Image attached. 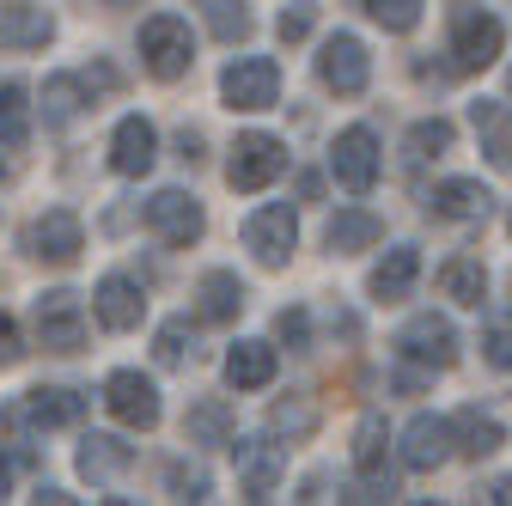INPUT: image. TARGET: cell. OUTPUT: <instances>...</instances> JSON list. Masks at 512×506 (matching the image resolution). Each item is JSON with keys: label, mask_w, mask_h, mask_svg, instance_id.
<instances>
[{"label": "cell", "mask_w": 512, "mask_h": 506, "mask_svg": "<svg viewBox=\"0 0 512 506\" xmlns=\"http://www.w3.org/2000/svg\"><path fill=\"white\" fill-rule=\"evenodd\" d=\"M500 49H506V25L494 13H482L476 0H452V61H458V68L464 74L494 68Z\"/></svg>", "instance_id": "cell-1"}, {"label": "cell", "mask_w": 512, "mask_h": 506, "mask_svg": "<svg viewBox=\"0 0 512 506\" xmlns=\"http://www.w3.org/2000/svg\"><path fill=\"white\" fill-rule=\"evenodd\" d=\"M189 61H196V37H189V25L177 13H153L141 25V68L153 80H183Z\"/></svg>", "instance_id": "cell-2"}, {"label": "cell", "mask_w": 512, "mask_h": 506, "mask_svg": "<svg viewBox=\"0 0 512 506\" xmlns=\"http://www.w3.org/2000/svg\"><path fill=\"white\" fill-rule=\"evenodd\" d=\"M281 171H287V147H281L275 135L250 129V135H238V141H232V159H226V183H232V189L256 196V189H269Z\"/></svg>", "instance_id": "cell-3"}, {"label": "cell", "mask_w": 512, "mask_h": 506, "mask_svg": "<svg viewBox=\"0 0 512 506\" xmlns=\"http://www.w3.org/2000/svg\"><path fill=\"white\" fill-rule=\"evenodd\" d=\"M31 324H37V342H43L49 354L86 348V305H80V293H68V287L43 293V299L31 305Z\"/></svg>", "instance_id": "cell-4"}, {"label": "cell", "mask_w": 512, "mask_h": 506, "mask_svg": "<svg viewBox=\"0 0 512 506\" xmlns=\"http://www.w3.org/2000/svg\"><path fill=\"white\" fill-rule=\"evenodd\" d=\"M232 464H238V488L244 500H269L287 476V452L275 446V439H256V433H232Z\"/></svg>", "instance_id": "cell-5"}, {"label": "cell", "mask_w": 512, "mask_h": 506, "mask_svg": "<svg viewBox=\"0 0 512 506\" xmlns=\"http://www.w3.org/2000/svg\"><path fill=\"white\" fill-rule=\"evenodd\" d=\"M220 98L232 110H269L281 98V68H275L269 55H238L232 68L220 74Z\"/></svg>", "instance_id": "cell-6"}, {"label": "cell", "mask_w": 512, "mask_h": 506, "mask_svg": "<svg viewBox=\"0 0 512 506\" xmlns=\"http://www.w3.org/2000/svg\"><path fill=\"white\" fill-rule=\"evenodd\" d=\"M80 415H86V397L68 391V385H37L19 403H7V427L13 433H25V427H74Z\"/></svg>", "instance_id": "cell-7"}, {"label": "cell", "mask_w": 512, "mask_h": 506, "mask_svg": "<svg viewBox=\"0 0 512 506\" xmlns=\"http://www.w3.org/2000/svg\"><path fill=\"white\" fill-rule=\"evenodd\" d=\"M104 409L122 421V427H135V433H147V427H159V385H153V378H141V372H110L104 378Z\"/></svg>", "instance_id": "cell-8"}, {"label": "cell", "mask_w": 512, "mask_h": 506, "mask_svg": "<svg viewBox=\"0 0 512 506\" xmlns=\"http://www.w3.org/2000/svg\"><path fill=\"white\" fill-rule=\"evenodd\" d=\"M397 354L415 360V366L445 372V366H458V330L445 324L439 311H421V318H409V324L397 330Z\"/></svg>", "instance_id": "cell-9"}, {"label": "cell", "mask_w": 512, "mask_h": 506, "mask_svg": "<svg viewBox=\"0 0 512 506\" xmlns=\"http://www.w3.org/2000/svg\"><path fill=\"white\" fill-rule=\"evenodd\" d=\"M244 244L256 250V263L263 269H281L293 257V244H299V214L287 202H269V208H256L244 220Z\"/></svg>", "instance_id": "cell-10"}, {"label": "cell", "mask_w": 512, "mask_h": 506, "mask_svg": "<svg viewBox=\"0 0 512 506\" xmlns=\"http://www.w3.org/2000/svg\"><path fill=\"white\" fill-rule=\"evenodd\" d=\"M317 80H324L330 92H342V98L366 92V80H372V55H366V43L348 37V31L324 37V49H317Z\"/></svg>", "instance_id": "cell-11"}, {"label": "cell", "mask_w": 512, "mask_h": 506, "mask_svg": "<svg viewBox=\"0 0 512 506\" xmlns=\"http://www.w3.org/2000/svg\"><path fill=\"white\" fill-rule=\"evenodd\" d=\"M147 226L159 232V244H171V250H189V244L202 238L208 214H202V202L189 196V189H159V196L147 202Z\"/></svg>", "instance_id": "cell-12"}, {"label": "cell", "mask_w": 512, "mask_h": 506, "mask_svg": "<svg viewBox=\"0 0 512 506\" xmlns=\"http://www.w3.org/2000/svg\"><path fill=\"white\" fill-rule=\"evenodd\" d=\"M330 171H336V183L348 189V196H366V189L378 183V135L372 129H342L336 135V147H330Z\"/></svg>", "instance_id": "cell-13"}, {"label": "cell", "mask_w": 512, "mask_h": 506, "mask_svg": "<svg viewBox=\"0 0 512 506\" xmlns=\"http://www.w3.org/2000/svg\"><path fill=\"white\" fill-rule=\"evenodd\" d=\"M354 476L360 488H372V500L391 494V433H384V415H360L354 427Z\"/></svg>", "instance_id": "cell-14"}, {"label": "cell", "mask_w": 512, "mask_h": 506, "mask_svg": "<svg viewBox=\"0 0 512 506\" xmlns=\"http://www.w3.org/2000/svg\"><path fill=\"white\" fill-rule=\"evenodd\" d=\"M92 311H98V324L104 330H141V318H147V293H141V281H128V275H104L98 281V293H92Z\"/></svg>", "instance_id": "cell-15"}, {"label": "cell", "mask_w": 512, "mask_h": 506, "mask_svg": "<svg viewBox=\"0 0 512 506\" xmlns=\"http://www.w3.org/2000/svg\"><path fill=\"white\" fill-rule=\"evenodd\" d=\"M80 250H86V226L74 208H49L31 226V257H43V263H74Z\"/></svg>", "instance_id": "cell-16"}, {"label": "cell", "mask_w": 512, "mask_h": 506, "mask_svg": "<svg viewBox=\"0 0 512 506\" xmlns=\"http://www.w3.org/2000/svg\"><path fill=\"white\" fill-rule=\"evenodd\" d=\"M153 159H159V129H153L147 116H122L116 135H110V165L122 177H147Z\"/></svg>", "instance_id": "cell-17"}, {"label": "cell", "mask_w": 512, "mask_h": 506, "mask_svg": "<svg viewBox=\"0 0 512 506\" xmlns=\"http://www.w3.org/2000/svg\"><path fill=\"white\" fill-rule=\"evenodd\" d=\"M452 446H458V439H452V421H445V415H415L403 427V464L421 470V476L452 458Z\"/></svg>", "instance_id": "cell-18"}, {"label": "cell", "mask_w": 512, "mask_h": 506, "mask_svg": "<svg viewBox=\"0 0 512 506\" xmlns=\"http://www.w3.org/2000/svg\"><path fill=\"white\" fill-rule=\"evenodd\" d=\"M415 281H421V250L415 244H397V250H384V263L366 275V293L378 305H397V299H409Z\"/></svg>", "instance_id": "cell-19"}, {"label": "cell", "mask_w": 512, "mask_h": 506, "mask_svg": "<svg viewBox=\"0 0 512 506\" xmlns=\"http://www.w3.org/2000/svg\"><path fill=\"white\" fill-rule=\"evenodd\" d=\"M470 122H476V141H482L488 165L512 171V104H500V98H482V104H470Z\"/></svg>", "instance_id": "cell-20"}, {"label": "cell", "mask_w": 512, "mask_h": 506, "mask_svg": "<svg viewBox=\"0 0 512 506\" xmlns=\"http://www.w3.org/2000/svg\"><path fill=\"white\" fill-rule=\"evenodd\" d=\"M275 348L269 342H232V354H226V385L232 391H263V385H275Z\"/></svg>", "instance_id": "cell-21"}, {"label": "cell", "mask_w": 512, "mask_h": 506, "mask_svg": "<svg viewBox=\"0 0 512 506\" xmlns=\"http://www.w3.org/2000/svg\"><path fill=\"white\" fill-rule=\"evenodd\" d=\"M128 464H135V446H122L116 433H86L80 439V476L116 482V476H128Z\"/></svg>", "instance_id": "cell-22"}, {"label": "cell", "mask_w": 512, "mask_h": 506, "mask_svg": "<svg viewBox=\"0 0 512 506\" xmlns=\"http://www.w3.org/2000/svg\"><path fill=\"white\" fill-rule=\"evenodd\" d=\"M452 439H458L464 458H494V452L506 446V427H500L494 415H482V409H458V415H452Z\"/></svg>", "instance_id": "cell-23"}, {"label": "cell", "mask_w": 512, "mask_h": 506, "mask_svg": "<svg viewBox=\"0 0 512 506\" xmlns=\"http://www.w3.org/2000/svg\"><path fill=\"white\" fill-rule=\"evenodd\" d=\"M196 311H202V324H232L238 311H244V287H238V275H226V269H208L202 275V287H196Z\"/></svg>", "instance_id": "cell-24"}, {"label": "cell", "mask_w": 512, "mask_h": 506, "mask_svg": "<svg viewBox=\"0 0 512 506\" xmlns=\"http://www.w3.org/2000/svg\"><path fill=\"white\" fill-rule=\"evenodd\" d=\"M427 202H433V214H445V220H482V214L494 208V196H488L482 183H470V177H452V183H439Z\"/></svg>", "instance_id": "cell-25"}, {"label": "cell", "mask_w": 512, "mask_h": 506, "mask_svg": "<svg viewBox=\"0 0 512 506\" xmlns=\"http://www.w3.org/2000/svg\"><path fill=\"white\" fill-rule=\"evenodd\" d=\"M232 403L226 397H202L196 409H189L183 433H189V446H232Z\"/></svg>", "instance_id": "cell-26"}, {"label": "cell", "mask_w": 512, "mask_h": 506, "mask_svg": "<svg viewBox=\"0 0 512 506\" xmlns=\"http://www.w3.org/2000/svg\"><path fill=\"white\" fill-rule=\"evenodd\" d=\"M49 37H55V19L43 7H25V0H19V7L0 13V43H7V49H43Z\"/></svg>", "instance_id": "cell-27"}, {"label": "cell", "mask_w": 512, "mask_h": 506, "mask_svg": "<svg viewBox=\"0 0 512 506\" xmlns=\"http://www.w3.org/2000/svg\"><path fill=\"white\" fill-rule=\"evenodd\" d=\"M439 293L458 299V305H482L488 299V269L476 257H452V263L439 269Z\"/></svg>", "instance_id": "cell-28"}, {"label": "cell", "mask_w": 512, "mask_h": 506, "mask_svg": "<svg viewBox=\"0 0 512 506\" xmlns=\"http://www.w3.org/2000/svg\"><path fill=\"white\" fill-rule=\"evenodd\" d=\"M384 238V220L378 214H366V208H342L336 220H330V250H366V244H378Z\"/></svg>", "instance_id": "cell-29"}, {"label": "cell", "mask_w": 512, "mask_h": 506, "mask_svg": "<svg viewBox=\"0 0 512 506\" xmlns=\"http://www.w3.org/2000/svg\"><path fill=\"white\" fill-rule=\"evenodd\" d=\"M86 110V80H74V74H55L49 86H43V122H74Z\"/></svg>", "instance_id": "cell-30"}, {"label": "cell", "mask_w": 512, "mask_h": 506, "mask_svg": "<svg viewBox=\"0 0 512 506\" xmlns=\"http://www.w3.org/2000/svg\"><path fill=\"white\" fill-rule=\"evenodd\" d=\"M25 86L19 80H0V147H19L25 141V129H31V122H25Z\"/></svg>", "instance_id": "cell-31"}, {"label": "cell", "mask_w": 512, "mask_h": 506, "mask_svg": "<svg viewBox=\"0 0 512 506\" xmlns=\"http://www.w3.org/2000/svg\"><path fill=\"white\" fill-rule=\"evenodd\" d=\"M196 7H202L208 31H214L220 43H238V37L250 31V13H244V0H196Z\"/></svg>", "instance_id": "cell-32"}, {"label": "cell", "mask_w": 512, "mask_h": 506, "mask_svg": "<svg viewBox=\"0 0 512 506\" xmlns=\"http://www.w3.org/2000/svg\"><path fill=\"white\" fill-rule=\"evenodd\" d=\"M445 147H452V122L445 116H427V122L409 129V159H439Z\"/></svg>", "instance_id": "cell-33"}, {"label": "cell", "mask_w": 512, "mask_h": 506, "mask_svg": "<svg viewBox=\"0 0 512 506\" xmlns=\"http://www.w3.org/2000/svg\"><path fill=\"white\" fill-rule=\"evenodd\" d=\"M360 7H366L384 31H415V25H421V0H360Z\"/></svg>", "instance_id": "cell-34"}, {"label": "cell", "mask_w": 512, "mask_h": 506, "mask_svg": "<svg viewBox=\"0 0 512 506\" xmlns=\"http://www.w3.org/2000/svg\"><path fill=\"white\" fill-rule=\"evenodd\" d=\"M165 488H171L177 500H208V488H214V482H208V470H202V464H171V470H165Z\"/></svg>", "instance_id": "cell-35"}, {"label": "cell", "mask_w": 512, "mask_h": 506, "mask_svg": "<svg viewBox=\"0 0 512 506\" xmlns=\"http://www.w3.org/2000/svg\"><path fill=\"white\" fill-rule=\"evenodd\" d=\"M183 342H189V324H183V318H171V324L159 330V360H165V366H183V354H189Z\"/></svg>", "instance_id": "cell-36"}, {"label": "cell", "mask_w": 512, "mask_h": 506, "mask_svg": "<svg viewBox=\"0 0 512 506\" xmlns=\"http://www.w3.org/2000/svg\"><path fill=\"white\" fill-rule=\"evenodd\" d=\"M275 336H281L287 348H305V342H311V318L293 305V311H281V318H275Z\"/></svg>", "instance_id": "cell-37"}, {"label": "cell", "mask_w": 512, "mask_h": 506, "mask_svg": "<svg viewBox=\"0 0 512 506\" xmlns=\"http://www.w3.org/2000/svg\"><path fill=\"white\" fill-rule=\"evenodd\" d=\"M275 31H281V43H299V37L311 31V7H293V13H281V19H275Z\"/></svg>", "instance_id": "cell-38"}, {"label": "cell", "mask_w": 512, "mask_h": 506, "mask_svg": "<svg viewBox=\"0 0 512 506\" xmlns=\"http://www.w3.org/2000/svg\"><path fill=\"white\" fill-rule=\"evenodd\" d=\"M311 421H317V415H311L305 403H281V409H275V427H281V433H305Z\"/></svg>", "instance_id": "cell-39"}, {"label": "cell", "mask_w": 512, "mask_h": 506, "mask_svg": "<svg viewBox=\"0 0 512 506\" xmlns=\"http://www.w3.org/2000/svg\"><path fill=\"white\" fill-rule=\"evenodd\" d=\"M482 348H488V366H512V330L500 324V330H488L482 336Z\"/></svg>", "instance_id": "cell-40"}, {"label": "cell", "mask_w": 512, "mask_h": 506, "mask_svg": "<svg viewBox=\"0 0 512 506\" xmlns=\"http://www.w3.org/2000/svg\"><path fill=\"white\" fill-rule=\"evenodd\" d=\"M25 354V342H19V324L7 318V311H0V366H13Z\"/></svg>", "instance_id": "cell-41"}, {"label": "cell", "mask_w": 512, "mask_h": 506, "mask_svg": "<svg viewBox=\"0 0 512 506\" xmlns=\"http://www.w3.org/2000/svg\"><path fill=\"white\" fill-rule=\"evenodd\" d=\"M494 506H512V476H506V482L494 488Z\"/></svg>", "instance_id": "cell-42"}, {"label": "cell", "mask_w": 512, "mask_h": 506, "mask_svg": "<svg viewBox=\"0 0 512 506\" xmlns=\"http://www.w3.org/2000/svg\"><path fill=\"white\" fill-rule=\"evenodd\" d=\"M7 482H13V470H7V458H0V500H7Z\"/></svg>", "instance_id": "cell-43"}, {"label": "cell", "mask_w": 512, "mask_h": 506, "mask_svg": "<svg viewBox=\"0 0 512 506\" xmlns=\"http://www.w3.org/2000/svg\"><path fill=\"white\" fill-rule=\"evenodd\" d=\"M0 177H7V159H0Z\"/></svg>", "instance_id": "cell-44"}, {"label": "cell", "mask_w": 512, "mask_h": 506, "mask_svg": "<svg viewBox=\"0 0 512 506\" xmlns=\"http://www.w3.org/2000/svg\"><path fill=\"white\" fill-rule=\"evenodd\" d=\"M506 232H512V214H506Z\"/></svg>", "instance_id": "cell-45"}]
</instances>
